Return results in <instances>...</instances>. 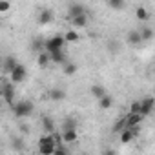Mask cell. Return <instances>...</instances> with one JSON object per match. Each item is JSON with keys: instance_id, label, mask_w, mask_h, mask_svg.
I'll use <instances>...</instances> for the list:
<instances>
[{"instance_id": "obj_1", "label": "cell", "mask_w": 155, "mask_h": 155, "mask_svg": "<svg viewBox=\"0 0 155 155\" xmlns=\"http://www.w3.org/2000/svg\"><path fill=\"white\" fill-rule=\"evenodd\" d=\"M57 150V142L53 139V135H44L40 140H38V151L42 155H53Z\"/></svg>"}, {"instance_id": "obj_2", "label": "cell", "mask_w": 155, "mask_h": 155, "mask_svg": "<svg viewBox=\"0 0 155 155\" xmlns=\"http://www.w3.org/2000/svg\"><path fill=\"white\" fill-rule=\"evenodd\" d=\"M13 111H15V117L18 119H24V117H29L33 113V102L29 101H20L13 106Z\"/></svg>"}, {"instance_id": "obj_3", "label": "cell", "mask_w": 155, "mask_h": 155, "mask_svg": "<svg viewBox=\"0 0 155 155\" xmlns=\"http://www.w3.org/2000/svg\"><path fill=\"white\" fill-rule=\"evenodd\" d=\"M64 37H53V38H49L48 42H46V49H48V53H55V51H60V48L64 46Z\"/></svg>"}, {"instance_id": "obj_4", "label": "cell", "mask_w": 155, "mask_h": 155, "mask_svg": "<svg viewBox=\"0 0 155 155\" xmlns=\"http://www.w3.org/2000/svg\"><path fill=\"white\" fill-rule=\"evenodd\" d=\"M26 79V68L22 66V64H18L13 71H11V82L13 84H18V82H22Z\"/></svg>"}, {"instance_id": "obj_5", "label": "cell", "mask_w": 155, "mask_h": 155, "mask_svg": "<svg viewBox=\"0 0 155 155\" xmlns=\"http://www.w3.org/2000/svg\"><path fill=\"white\" fill-rule=\"evenodd\" d=\"M68 11H69V18H73V17H81V15H88L86 13V6H82V4H69L68 6Z\"/></svg>"}, {"instance_id": "obj_6", "label": "cell", "mask_w": 155, "mask_h": 155, "mask_svg": "<svg viewBox=\"0 0 155 155\" xmlns=\"http://www.w3.org/2000/svg\"><path fill=\"white\" fill-rule=\"evenodd\" d=\"M48 97H49L51 101L58 102V101H64V99H66V91H64L62 88H51V90L48 91Z\"/></svg>"}, {"instance_id": "obj_7", "label": "cell", "mask_w": 155, "mask_h": 155, "mask_svg": "<svg viewBox=\"0 0 155 155\" xmlns=\"http://www.w3.org/2000/svg\"><path fill=\"white\" fill-rule=\"evenodd\" d=\"M153 99L150 97V99H144V101H140V115L144 117V115H150V111L153 110Z\"/></svg>"}, {"instance_id": "obj_8", "label": "cell", "mask_w": 155, "mask_h": 155, "mask_svg": "<svg viewBox=\"0 0 155 155\" xmlns=\"http://www.w3.org/2000/svg\"><path fill=\"white\" fill-rule=\"evenodd\" d=\"M77 130H66V131H62V140H64V144H71V142H75L77 140Z\"/></svg>"}, {"instance_id": "obj_9", "label": "cell", "mask_w": 155, "mask_h": 155, "mask_svg": "<svg viewBox=\"0 0 155 155\" xmlns=\"http://www.w3.org/2000/svg\"><path fill=\"white\" fill-rule=\"evenodd\" d=\"M128 42L133 44V46H139V44L142 42V38H140V31H139V29H131V31L128 33Z\"/></svg>"}, {"instance_id": "obj_10", "label": "cell", "mask_w": 155, "mask_h": 155, "mask_svg": "<svg viewBox=\"0 0 155 155\" xmlns=\"http://www.w3.org/2000/svg\"><path fill=\"white\" fill-rule=\"evenodd\" d=\"M90 91H91V95H93L97 101H101L102 97H106V90H104L101 84H93V86L90 88Z\"/></svg>"}, {"instance_id": "obj_11", "label": "cell", "mask_w": 155, "mask_h": 155, "mask_svg": "<svg viewBox=\"0 0 155 155\" xmlns=\"http://www.w3.org/2000/svg\"><path fill=\"white\" fill-rule=\"evenodd\" d=\"M140 120H142V115H131V113H130V115L126 117V128L135 130V126H137Z\"/></svg>"}, {"instance_id": "obj_12", "label": "cell", "mask_w": 155, "mask_h": 155, "mask_svg": "<svg viewBox=\"0 0 155 155\" xmlns=\"http://www.w3.org/2000/svg\"><path fill=\"white\" fill-rule=\"evenodd\" d=\"M69 20H71L73 28H84V26H88V15H81V17H73V18H69Z\"/></svg>"}, {"instance_id": "obj_13", "label": "cell", "mask_w": 155, "mask_h": 155, "mask_svg": "<svg viewBox=\"0 0 155 155\" xmlns=\"http://www.w3.org/2000/svg\"><path fill=\"white\" fill-rule=\"evenodd\" d=\"M133 135H135V130H130V128H124V130L120 131V142H122V144H128V142H131V139H133Z\"/></svg>"}, {"instance_id": "obj_14", "label": "cell", "mask_w": 155, "mask_h": 155, "mask_svg": "<svg viewBox=\"0 0 155 155\" xmlns=\"http://www.w3.org/2000/svg\"><path fill=\"white\" fill-rule=\"evenodd\" d=\"M135 15H137V18L139 20H142V22H146L148 18H150V13L146 11V8H142V6H139L137 9H135Z\"/></svg>"}, {"instance_id": "obj_15", "label": "cell", "mask_w": 155, "mask_h": 155, "mask_svg": "<svg viewBox=\"0 0 155 155\" xmlns=\"http://www.w3.org/2000/svg\"><path fill=\"white\" fill-rule=\"evenodd\" d=\"M139 31H140V38H142V42H144V40L148 42V40L153 38V29H151V28L146 26V28H142V29H139Z\"/></svg>"}, {"instance_id": "obj_16", "label": "cell", "mask_w": 155, "mask_h": 155, "mask_svg": "<svg viewBox=\"0 0 155 155\" xmlns=\"http://www.w3.org/2000/svg\"><path fill=\"white\" fill-rule=\"evenodd\" d=\"M64 40H66V42H77V40H79V33H77L75 29H69V31L64 35Z\"/></svg>"}, {"instance_id": "obj_17", "label": "cell", "mask_w": 155, "mask_h": 155, "mask_svg": "<svg viewBox=\"0 0 155 155\" xmlns=\"http://www.w3.org/2000/svg\"><path fill=\"white\" fill-rule=\"evenodd\" d=\"M111 102H113V99H111L110 95H106V97H102V99L99 101V106H101L102 110H108V108H111Z\"/></svg>"}, {"instance_id": "obj_18", "label": "cell", "mask_w": 155, "mask_h": 155, "mask_svg": "<svg viewBox=\"0 0 155 155\" xmlns=\"http://www.w3.org/2000/svg\"><path fill=\"white\" fill-rule=\"evenodd\" d=\"M51 18H53V15L49 11H42L40 17H38V22L40 24H48V22H51Z\"/></svg>"}, {"instance_id": "obj_19", "label": "cell", "mask_w": 155, "mask_h": 155, "mask_svg": "<svg viewBox=\"0 0 155 155\" xmlns=\"http://www.w3.org/2000/svg\"><path fill=\"white\" fill-rule=\"evenodd\" d=\"M64 73H66V75H75V73H77V66H75L73 62H66V64H64Z\"/></svg>"}, {"instance_id": "obj_20", "label": "cell", "mask_w": 155, "mask_h": 155, "mask_svg": "<svg viewBox=\"0 0 155 155\" xmlns=\"http://www.w3.org/2000/svg\"><path fill=\"white\" fill-rule=\"evenodd\" d=\"M4 97H6V101H8V102H11V101H13V88H11L9 84H6V86H4Z\"/></svg>"}, {"instance_id": "obj_21", "label": "cell", "mask_w": 155, "mask_h": 155, "mask_svg": "<svg viewBox=\"0 0 155 155\" xmlns=\"http://www.w3.org/2000/svg\"><path fill=\"white\" fill-rule=\"evenodd\" d=\"M108 6H110V8H113V9H122L126 4L122 2V0H111V2H108Z\"/></svg>"}, {"instance_id": "obj_22", "label": "cell", "mask_w": 155, "mask_h": 155, "mask_svg": "<svg viewBox=\"0 0 155 155\" xmlns=\"http://www.w3.org/2000/svg\"><path fill=\"white\" fill-rule=\"evenodd\" d=\"M49 57H51V60H53V62H64V55H62V51L49 53Z\"/></svg>"}, {"instance_id": "obj_23", "label": "cell", "mask_w": 155, "mask_h": 155, "mask_svg": "<svg viewBox=\"0 0 155 155\" xmlns=\"http://www.w3.org/2000/svg\"><path fill=\"white\" fill-rule=\"evenodd\" d=\"M66 130H75V120H73V119H66V120H64L62 131H66Z\"/></svg>"}, {"instance_id": "obj_24", "label": "cell", "mask_w": 155, "mask_h": 155, "mask_svg": "<svg viewBox=\"0 0 155 155\" xmlns=\"http://www.w3.org/2000/svg\"><path fill=\"white\" fill-rule=\"evenodd\" d=\"M49 60H51V58H49V53H40V55H38V64H40V66H46Z\"/></svg>"}, {"instance_id": "obj_25", "label": "cell", "mask_w": 155, "mask_h": 155, "mask_svg": "<svg viewBox=\"0 0 155 155\" xmlns=\"http://www.w3.org/2000/svg\"><path fill=\"white\" fill-rule=\"evenodd\" d=\"M42 124L46 126V130L49 131V135H51V133H55V130H53V122H51L48 117H44V119H42Z\"/></svg>"}, {"instance_id": "obj_26", "label": "cell", "mask_w": 155, "mask_h": 155, "mask_svg": "<svg viewBox=\"0 0 155 155\" xmlns=\"http://www.w3.org/2000/svg\"><path fill=\"white\" fill-rule=\"evenodd\" d=\"M53 155H69V153H68L66 146L62 144V146H57V150H55V153H53Z\"/></svg>"}, {"instance_id": "obj_27", "label": "cell", "mask_w": 155, "mask_h": 155, "mask_svg": "<svg viewBox=\"0 0 155 155\" xmlns=\"http://www.w3.org/2000/svg\"><path fill=\"white\" fill-rule=\"evenodd\" d=\"M13 148H15V150H22V148H24V146H22V140H20V139H15V140H13Z\"/></svg>"}, {"instance_id": "obj_28", "label": "cell", "mask_w": 155, "mask_h": 155, "mask_svg": "<svg viewBox=\"0 0 155 155\" xmlns=\"http://www.w3.org/2000/svg\"><path fill=\"white\" fill-rule=\"evenodd\" d=\"M9 8H11V6H9L8 2H0V11H8Z\"/></svg>"}, {"instance_id": "obj_29", "label": "cell", "mask_w": 155, "mask_h": 155, "mask_svg": "<svg viewBox=\"0 0 155 155\" xmlns=\"http://www.w3.org/2000/svg\"><path fill=\"white\" fill-rule=\"evenodd\" d=\"M104 155H115V151H113V150H108V151H106Z\"/></svg>"}]
</instances>
